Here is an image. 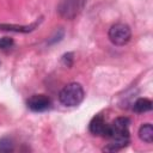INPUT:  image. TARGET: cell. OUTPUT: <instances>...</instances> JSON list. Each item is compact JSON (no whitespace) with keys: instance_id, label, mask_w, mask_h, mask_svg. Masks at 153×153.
Returning <instances> with one entry per match:
<instances>
[{"instance_id":"cell-1","label":"cell","mask_w":153,"mask_h":153,"mask_svg":"<svg viewBox=\"0 0 153 153\" xmlns=\"http://www.w3.org/2000/svg\"><path fill=\"white\" fill-rule=\"evenodd\" d=\"M129 124L130 120L128 117H117L110 124H108L106 134L104 137L110 140V143L103 148V151H120L128 146L129 137Z\"/></svg>"},{"instance_id":"cell-2","label":"cell","mask_w":153,"mask_h":153,"mask_svg":"<svg viewBox=\"0 0 153 153\" xmlns=\"http://www.w3.org/2000/svg\"><path fill=\"white\" fill-rule=\"evenodd\" d=\"M85 97L84 88L78 82H69L59 93V100L65 106H76Z\"/></svg>"},{"instance_id":"cell-3","label":"cell","mask_w":153,"mask_h":153,"mask_svg":"<svg viewBox=\"0 0 153 153\" xmlns=\"http://www.w3.org/2000/svg\"><path fill=\"white\" fill-rule=\"evenodd\" d=\"M87 0H61L57 5L59 14L65 19H74L81 13Z\"/></svg>"},{"instance_id":"cell-4","label":"cell","mask_w":153,"mask_h":153,"mask_svg":"<svg viewBox=\"0 0 153 153\" xmlns=\"http://www.w3.org/2000/svg\"><path fill=\"white\" fill-rule=\"evenodd\" d=\"M109 39L115 45H124L130 41L131 31L130 27L127 24L123 23H116L114 24L108 32Z\"/></svg>"},{"instance_id":"cell-5","label":"cell","mask_w":153,"mask_h":153,"mask_svg":"<svg viewBox=\"0 0 153 153\" xmlns=\"http://www.w3.org/2000/svg\"><path fill=\"white\" fill-rule=\"evenodd\" d=\"M27 108L35 112H43L51 105V100L45 94H33L27 99Z\"/></svg>"},{"instance_id":"cell-6","label":"cell","mask_w":153,"mask_h":153,"mask_svg":"<svg viewBox=\"0 0 153 153\" xmlns=\"http://www.w3.org/2000/svg\"><path fill=\"white\" fill-rule=\"evenodd\" d=\"M88 129H90L91 134H93V135L105 136L106 129H108V123L105 122V120H104V117L102 115H97L91 120Z\"/></svg>"},{"instance_id":"cell-7","label":"cell","mask_w":153,"mask_h":153,"mask_svg":"<svg viewBox=\"0 0 153 153\" xmlns=\"http://www.w3.org/2000/svg\"><path fill=\"white\" fill-rule=\"evenodd\" d=\"M39 22H36L31 25H13V24H0V30H7V31H16V32H30L32 31Z\"/></svg>"},{"instance_id":"cell-8","label":"cell","mask_w":153,"mask_h":153,"mask_svg":"<svg viewBox=\"0 0 153 153\" xmlns=\"http://www.w3.org/2000/svg\"><path fill=\"white\" fill-rule=\"evenodd\" d=\"M152 102L148 98H139L134 102L133 104V110L137 114H142V112H147L152 110Z\"/></svg>"},{"instance_id":"cell-9","label":"cell","mask_w":153,"mask_h":153,"mask_svg":"<svg viewBox=\"0 0 153 153\" xmlns=\"http://www.w3.org/2000/svg\"><path fill=\"white\" fill-rule=\"evenodd\" d=\"M139 137L141 141L146 143H151L153 141V127L151 123H145L139 129Z\"/></svg>"},{"instance_id":"cell-10","label":"cell","mask_w":153,"mask_h":153,"mask_svg":"<svg viewBox=\"0 0 153 153\" xmlns=\"http://www.w3.org/2000/svg\"><path fill=\"white\" fill-rule=\"evenodd\" d=\"M14 143L10 137H2L0 139V152H11L13 151Z\"/></svg>"},{"instance_id":"cell-11","label":"cell","mask_w":153,"mask_h":153,"mask_svg":"<svg viewBox=\"0 0 153 153\" xmlns=\"http://www.w3.org/2000/svg\"><path fill=\"white\" fill-rule=\"evenodd\" d=\"M13 44L14 42L11 37H2L0 39V49H10Z\"/></svg>"},{"instance_id":"cell-12","label":"cell","mask_w":153,"mask_h":153,"mask_svg":"<svg viewBox=\"0 0 153 153\" xmlns=\"http://www.w3.org/2000/svg\"><path fill=\"white\" fill-rule=\"evenodd\" d=\"M62 62L65 66L71 67L73 65V53H67L62 56Z\"/></svg>"}]
</instances>
